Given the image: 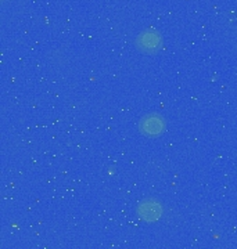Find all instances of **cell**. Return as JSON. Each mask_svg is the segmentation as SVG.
I'll return each instance as SVG.
<instances>
[{
	"instance_id": "cell-1",
	"label": "cell",
	"mask_w": 237,
	"mask_h": 249,
	"mask_svg": "<svg viewBox=\"0 0 237 249\" xmlns=\"http://www.w3.org/2000/svg\"><path fill=\"white\" fill-rule=\"evenodd\" d=\"M167 119L158 112H150L139 121V132L146 137L156 139L165 133Z\"/></svg>"
},
{
	"instance_id": "cell-2",
	"label": "cell",
	"mask_w": 237,
	"mask_h": 249,
	"mask_svg": "<svg viewBox=\"0 0 237 249\" xmlns=\"http://www.w3.org/2000/svg\"><path fill=\"white\" fill-rule=\"evenodd\" d=\"M136 49L144 54H156L162 47V36L154 29H146L135 39Z\"/></svg>"
},
{
	"instance_id": "cell-3",
	"label": "cell",
	"mask_w": 237,
	"mask_h": 249,
	"mask_svg": "<svg viewBox=\"0 0 237 249\" xmlns=\"http://www.w3.org/2000/svg\"><path fill=\"white\" fill-rule=\"evenodd\" d=\"M136 213L143 222L156 223L162 217L164 206L159 201L154 199V198H146V199H141L140 202L138 204Z\"/></svg>"
}]
</instances>
